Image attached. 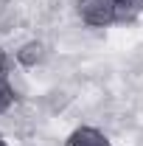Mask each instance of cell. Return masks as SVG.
<instances>
[{
    "label": "cell",
    "instance_id": "obj_6",
    "mask_svg": "<svg viewBox=\"0 0 143 146\" xmlns=\"http://www.w3.org/2000/svg\"><path fill=\"white\" fill-rule=\"evenodd\" d=\"M0 73H3V56H0Z\"/></svg>",
    "mask_w": 143,
    "mask_h": 146
},
{
    "label": "cell",
    "instance_id": "obj_7",
    "mask_svg": "<svg viewBox=\"0 0 143 146\" xmlns=\"http://www.w3.org/2000/svg\"><path fill=\"white\" fill-rule=\"evenodd\" d=\"M0 146H6V143H3V141H0Z\"/></svg>",
    "mask_w": 143,
    "mask_h": 146
},
{
    "label": "cell",
    "instance_id": "obj_4",
    "mask_svg": "<svg viewBox=\"0 0 143 146\" xmlns=\"http://www.w3.org/2000/svg\"><path fill=\"white\" fill-rule=\"evenodd\" d=\"M11 101H14V93H11L3 82H0V112H3V110H9V104H11Z\"/></svg>",
    "mask_w": 143,
    "mask_h": 146
},
{
    "label": "cell",
    "instance_id": "obj_3",
    "mask_svg": "<svg viewBox=\"0 0 143 146\" xmlns=\"http://www.w3.org/2000/svg\"><path fill=\"white\" fill-rule=\"evenodd\" d=\"M17 56H20V62H23V65H34V62H39V56H42V48H39L36 42H28Z\"/></svg>",
    "mask_w": 143,
    "mask_h": 146
},
{
    "label": "cell",
    "instance_id": "obj_2",
    "mask_svg": "<svg viewBox=\"0 0 143 146\" xmlns=\"http://www.w3.org/2000/svg\"><path fill=\"white\" fill-rule=\"evenodd\" d=\"M70 146H109V141L98 132V129H76L73 132V138H70Z\"/></svg>",
    "mask_w": 143,
    "mask_h": 146
},
{
    "label": "cell",
    "instance_id": "obj_5",
    "mask_svg": "<svg viewBox=\"0 0 143 146\" xmlns=\"http://www.w3.org/2000/svg\"><path fill=\"white\" fill-rule=\"evenodd\" d=\"M115 6H138V3H143V0H112Z\"/></svg>",
    "mask_w": 143,
    "mask_h": 146
},
{
    "label": "cell",
    "instance_id": "obj_1",
    "mask_svg": "<svg viewBox=\"0 0 143 146\" xmlns=\"http://www.w3.org/2000/svg\"><path fill=\"white\" fill-rule=\"evenodd\" d=\"M79 14L90 25H107L115 20V3L112 0H79Z\"/></svg>",
    "mask_w": 143,
    "mask_h": 146
}]
</instances>
